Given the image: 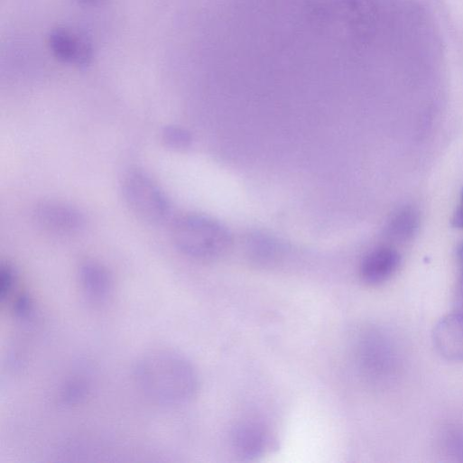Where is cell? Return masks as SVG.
<instances>
[{
    "label": "cell",
    "instance_id": "1",
    "mask_svg": "<svg viewBox=\"0 0 463 463\" xmlns=\"http://www.w3.org/2000/svg\"><path fill=\"white\" fill-rule=\"evenodd\" d=\"M135 383L153 402L164 406H181L195 398L199 378L193 364L170 349L146 352L136 362Z\"/></svg>",
    "mask_w": 463,
    "mask_h": 463
},
{
    "label": "cell",
    "instance_id": "2",
    "mask_svg": "<svg viewBox=\"0 0 463 463\" xmlns=\"http://www.w3.org/2000/svg\"><path fill=\"white\" fill-rule=\"evenodd\" d=\"M172 240L184 255L199 261H213L231 249L233 236L219 221L200 214L179 218L172 226Z\"/></svg>",
    "mask_w": 463,
    "mask_h": 463
},
{
    "label": "cell",
    "instance_id": "3",
    "mask_svg": "<svg viewBox=\"0 0 463 463\" xmlns=\"http://www.w3.org/2000/svg\"><path fill=\"white\" fill-rule=\"evenodd\" d=\"M121 192L130 211L146 224L161 226L171 218L170 199L145 171L139 169L127 171L122 179Z\"/></svg>",
    "mask_w": 463,
    "mask_h": 463
},
{
    "label": "cell",
    "instance_id": "4",
    "mask_svg": "<svg viewBox=\"0 0 463 463\" xmlns=\"http://www.w3.org/2000/svg\"><path fill=\"white\" fill-rule=\"evenodd\" d=\"M33 216L40 227L56 236H75L86 227L85 215L62 201H42L36 206Z\"/></svg>",
    "mask_w": 463,
    "mask_h": 463
},
{
    "label": "cell",
    "instance_id": "5",
    "mask_svg": "<svg viewBox=\"0 0 463 463\" xmlns=\"http://www.w3.org/2000/svg\"><path fill=\"white\" fill-rule=\"evenodd\" d=\"M49 47L60 62L77 68H87L94 60V48L83 33L70 28H58L49 36Z\"/></svg>",
    "mask_w": 463,
    "mask_h": 463
},
{
    "label": "cell",
    "instance_id": "6",
    "mask_svg": "<svg viewBox=\"0 0 463 463\" xmlns=\"http://www.w3.org/2000/svg\"><path fill=\"white\" fill-rule=\"evenodd\" d=\"M79 281L85 297L92 303H105L113 294V276L98 261H84L79 268Z\"/></svg>",
    "mask_w": 463,
    "mask_h": 463
},
{
    "label": "cell",
    "instance_id": "7",
    "mask_svg": "<svg viewBox=\"0 0 463 463\" xmlns=\"http://www.w3.org/2000/svg\"><path fill=\"white\" fill-rule=\"evenodd\" d=\"M433 342L446 359L463 361V314L455 311L440 319L433 330Z\"/></svg>",
    "mask_w": 463,
    "mask_h": 463
},
{
    "label": "cell",
    "instance_id": "8",
    "mask_svg": "<svg viewBox=\"0 0 463 463\" xmlns=\"http://www.w3.org/2000/svg\"><path fill=\"white\" fill-rule=\"evenodd\" d=\"M400 264L401 256L395 249L388 246L376 248L364 258L361 278L369 285L381 284L396 273Z\"/></svg>",
    "mask_w": 463,
    "mask_h": 463
},
{
    "label": "cell",
    "instance_id": "9",
    "mask_svg": "<svg viewBox=\"0 0 463 463\" xmlns=\"http://www.w3.org/2000/svg\"><path fill=\"white\" fill-rule=\"evenodd\" d=\"M269 442L266 431L253 422L237 425L232 433V443L236 452L246 459L263 455L269 446Z\"/></svg>",
    "mask_w": 463,
    "mask_h": 463
},
{
    "label": "cell",
    "instance_id": "10",
    "mask_svg": "<svg viewBox=\"0 0 463 463\" xmlns=\"http://www.w3.org/2000/svg\"><path fill=\"white\" fill-rule=\"evenodd\" d=\"M418 227V212L411 207H405L391 218L385 228V236L392 241L404 243L413 237Z\"/></svg>",
    "mask_w": 463,
    "mask_h": 463
},
{
    "label": "cell",
    "instance_id": "11",
    "mask_svg": "<svg viewBox=\"0 0 463 463\" xmlns=\"http://www.w3.org/2000/svg\"><path fill=\"white\" fill-rule=\"evenodd\" d=\"M163 145L173 152L188 151L193 144L192 134L186 128L180 125H167L161 134Z\"/></svg>",
    "mask_w": 463,
    "mask_h": 463
},
{
    "label": "cell",
    "instance_id": "12",
    "mask_svg": "<svg viewBox=\"0 0 463 463\" xmlns=\"http://www.w3.org/2000/svg\"><path fill=\"white\" fill-rule=\"evenodd\" d=\"M248 249L252 256L260 263L273 261L280 247L277 242L264 234H255L249 237Z\"/></svg>",
    "mask_w": 463,
    "mask_h": 463
},
{
    "label": "cell",
    "instance_id": "13",
    "mask_svg": "<svg viewBox=\"0 0 463 463\" xmlns=\"http://www.w3.org/2000/svg\"><path fill=\"white\" fill-rule=\"evenodd\" d=\"M19 276L14 266L9 263L0 268V299L3 302L10 301L18 292Z\"/></svg>",
    "mask_w": 463,
    "mask_h": 463
},
{
    "label": "cell",
    "instance_id": "14",
    "mask_svg": "<svg viewBox=\"0 0 463 463\" xmlns=\"http://www.w3.org/2000/svg\"><path fill=\"white\" fill-rule=\"evenodd\" d=\"M455 311L463 314V273H460L455 290Z\"/></svg>",
    "mask_w": 463,
    "mask_h": 463
},
{
    "label": "cell",
    "instance_id": "15",
    "mask_svg": "<svg viewBox=\"0 0 463 463\" xmlns=\"http://www.w3.org/2000/svg\"><path fill=\"white\" fill-rule=\"evenodd\" d=\"M451 224L454 228L463 229V190L460 194L458 207L453 215Z\"/></svg>",
    "mask_w": 463,
    "mask_h": 463
},
{
    "label": "cell",
    "instance_id": "16",
    "mask_svg": "<svg viewBox=\"0 0 463 463\" xmlns=\"http://www.w3.org/2000/svg\"><path fill=\"white\" fill-rule=\"evenodd\" d=\"M457 256L460 266V273H463V242L457 249Z\"/></svg>",
    "mask_w": 463,
    "mask_h": 463
},
{
    "label": "cell",
    "instance_id": "17",
    "mask_svg": "<svg viewBox=\"0 0 463 463\" xmlns=\"http://www.w3.org/2000/svg\"><path fill=\"white\" fill-rule=\"evenodd\" d=\"M78 2L86 5L97 6L105 3L106 0H78Z\"/></svg>",
    "mask_w": 463,
    "mask_h": 463
}]
</instances>
